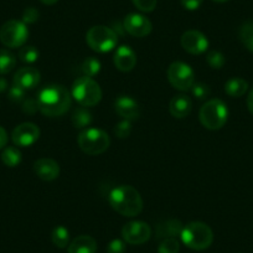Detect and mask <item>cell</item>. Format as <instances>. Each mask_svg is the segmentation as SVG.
I'll return each mask as SVG.
<instances>
[{"label": "cell", "mask_w": 253, "mask_h": 253, "mask_svg": "<svg viewBox=\"0 0 253 253\" xmlns=\"http://www.w3.org/2000/svg\"><path fill=\"white\" fill-rule=\"evenodd\" d=\"M36 101L43 116L60 117L71 107V94L63 86L51 84L41 89Z\"/></svg>", "instance_id": "cell-1"}, {"label": "cell", "mask_w": 253, "mask_h": 253, "mask_svg": "<svg viewBox=\"0 0 253 253\" xmlns=\"http://www.w3.org/2000/svg\"><path fill=\"white\" fill-rule=\"evenodd\" d=\"M108 203L113 210L126 217L138 216L143 210V199L139 191L130 185H119L108 195Z\"/></svg>", "instance_id": "cell-2"}, {"label": "cell", "mask_w": 253, "mask_h": 253, "mask_svg": "<svg viewBox=\"0 0 253 253\" xmlns=\"http://www.w3.org/2000/svg\"><path fill=\"white\" fill-rule=\"evenodd\" d=\"M180 237L186 247L194 251H204L212 245L213 232L206 223L195 221L184 226Z\"/></svg>", "instance_id": "cell-3"}, {"label": "cell", "mask_w": 253, "mask_h": 253, "mask_svg": "<svg viewBox=\"0 0 253 253\" xmlns=\"http://www.w3.org/2000/svg\"><path fill=\"white\" fill-rule=\"evenodd\" d=\"M199 118L201 124L208 129H221L228 118L227 106L221 99H210L201 107Z\"/></svg>", "instance_id": "cell-4"}, {"label": "cell", "mask_w": 253, "mask_h": 253, "mask_svg": "<svg viewBox=\"0 0 253 253\" xmlns=\"http://www.w3.org/2000/svg\"><path fill=\"white\" fill-rule=\"evenodd\" d=\"M72 97L82 107H93L102 99V89L91 77L82 76L72 84Z\"/></svg>", "instance_id": "cell-5"}, {"label": "cell", "mask_w": 253, "mask_h": 253, "mask_svg": "<svg viewBox=\"0 0 253 253\" xmlns=\"http://www.w3.org/2000/svg\"><path fill=\"white\" fill-rule=\"evenodd\" d=\"M77 142H79L82 152L88 155L102 154L108 149L109 144H111L108 134L97 128L84 129V132L80 133Z\"/></svg>", "instance_id": "cell-6"}, {"label": "cell", "mask_w": 253, "mask_h": 253, "mask_svg": "<svg viewBox=\"0 0 253 253\" xmlns=\"http://www.w3.org/2000/svg\"><path fill=\"white\" fill-rule=\"evenodd\" d=\"M86 41L89 47L97 52H108L116 47L118 36L116 31L103 25H97L89 29L86 34Z\"/></svg>", "instance_id": "cell-7"}, {"label": "cell", "mask_w": 253, "mask_h": 253, "mask_svg": "<svg viewBox=\"0 0 253 253\" xmlns=\"http://www.w3.org/2000/svg\"><path fill=\"white\" fill-rule=\"evenodd\" d=\"M29 38L26 24L20 20H9L0 29V41L6 47H21Z\"/></svg>", "instance_id": "cell-8"}, {"label": "cell", "mask_w": 253, "mask_h": 253, "mask_svg": "<svg viewBox=\"0 0 253 253\" xmlns=\"http://www.w3.org/2000/svg\"><path fill=\"white\" fill-rule=\"evenodd\" d=\"M167 75L170 84L179 91H189L195 84V74L187 63L172 62Z\"/></svg>", "instance_id": "cell-9"}, {"label": "cell", "mask_w": 253, "mask_h": 253, "mask_svg": "<svg viewBox=\"0 0 253 253\" xmlns=\"http://www.w3.org/2000/svg\"><path fill=\"white\" fill-rule=\"evenodd\" d=\"M122 236H123L124 242L129 243V245H143L149 241L150 236H152V228L143 221H132L123 226Z\"/></svg>", "instance_id": "cell-10"}, {"label": "cell", "mask_w": 253, "mask_h": 253, "mask_svg": "<svg viewBox=\"0 0 253 253\" xmlns=\"http://www.w3.org/2000/svg\"><path fill=\"white\" fill-rule=\"evenodd\" d=\"M124 30L134 38H144L152 33V23L142 14L133 13L126 15L123 21Z\"/></svg>", "instance_id": "cell-11"}, {"label": "cell", "mask_w": 253, "mask_h": 253, "mask_svg": "<svg viewBox=\"0 0 253 253\" xmlns=\"http://www.w3.org/2000/svg\"><path fill=\"white\" fill-rule=\"evenodd\" d=\"M40 137V129L34 123H23L19 124L13 130L11 139L16 147H30Z\"/></svg>", "instance_id": "cell-12"}, {"label": "cell", "mask_w": 253, "mask_h": 253, "mask_svg": "<svg viewBox=\"0 0 253 253\" xmlns=\"http://www.w3.org/2000/svg\"><path fill=\"white\" fill-rule=\"evenodd\" d=\"M181 46L191 55H200L208 50L209 40L200 31L189 30L182 34Z\"/></svg>", "instance_id": "cell-13"}, {"label": "cell", "mask_w": 253, "mask_h": 253, "mask_svg": "<svg viewBox=\"0 0 253 253\" xmlns=\"http://www.w3.org/2000/svg\"><path fill=\"white\" fill-rule=\"evenodd\" d=\"M114 108H116L117 113L126 121H134L140 116L139 104L129 96L118 97L114 102Z\"/></svg>", "instance_id": "cell-14"}, {"label": "cell", "mask_w": 253, "mask_h": 253, "mask_svg": "<svg viewBox=\"0 0 253 253\" xmlns=\"http://www.w3.org/2000/svg\"><path fill=\"white\" fill-rule=\"evenodd\" d=\"M34 171L40 177L41 180L45 181H52L57 179L60 175V167L57 162L50 158H41L34 163Z\"/></svg>", "instance_id": "cell-15"}, {"label": "cell", "mask_w": 253, "mask_h": 253, "mask_svg": "<svg viewBox=\"0 0 253 253\" xmlns=\"http://www.w3.org/2000/svg\"><path fill=\"white\" fill-rule=\"evenodd\" d=\"M39 84H40V72L35 67H23L18 70L14 76V86L20 87L24 91L35 88Z\"/></svg>", "instance_id": "cell-16"}, {"label": "cell", "mask_w": 253, "mask_h": 253, "mask_svg": "<svg viewBox=\"0 0 253 253\" xmlns=\"http://www.w3.org/2000/svg\"><path fill=\"white\" fill-rule=\"evenodd\" d=\"M137 63V55L129 46H121L114 53V65L122 72H129Z\"/></svg>", "instance_id": "cell-17"}, {"label": "cell", "mask_w": 253, "mask_h": 253, "mask_svg": "<svg viewBox=\"0 0 253 253\" xmlns=\"http://www.w3.org/2000/svg\"><path fill=\"white\" fill-rule=\"evenodd\" d=\"M169 111L175 118H185L193 111V102L189 97L184 96V94H179V96L172 97V99L170 101Z\"/></svg>", "instance_id": "cell-18"}, {"label": "cell", "mask_w": 253, "mask_h": 253, "mask_svg": "<svg viewBox=\"0 0 253 253\" xmlns=\"http://www.w3.org/2000/svg\"><path fill=\"white\" fill-rule=\"evenodd\" d=\"M184 228L182 223L176 218H169L163 222L158 223L157 226V238L159 240H165V238H176L177 236L181 235V231Z\"/></svg>", "instance_id": "cell-19"}, {"label": "cell", "mask_w": 253, "mask_h": 253, "mask_svg": "<svg viewBox=\"0 0 253 253\" xmlns=\"http://www.w3.org/2000/svg\"><path fill=\"white\" fill-rule=\"evenodd\" d=\"M69 253H96L97 242L92 236L81 235L72 240L67 246Z\"/></svg>", "instance_id": "cell-20"}, {"label": "cell", "mask_w": 253, "mask_h": 253, "mask_svg": "<svg viewBox=\"0 0 253 253\" xmlns=\"http://www.w3.org/2000/svg\"><path fill=\"white\" fill-rule=\"evenodd\" d=\"M248 89V84L246 80L238 79H231L226 82L225 84V91L228 96L231 97H241L247 92Z\"/></svg>", "instance_id": "cell-21"}, {"label": "cell", "mask_w": 253, "mask_h": 253, "mask_svg": "<svg viewBox=\"0 0 253 253\" xmlns=\"http://www.w3.org/2000/svg\"><path fill=\"white\" fill-rule=\"evenodd\" d=\"M51 240L52 243L58 248H65L70 245V232L66 227L57 226L53 228L51 233Z\"/></svg>", "instance_id": "cell-22"}, {"label": "cell", "mask_w": 253, "mask_h": 253, "mask_svg": "<svg viewBox=\"0 0 253 253\" xmlns=\"http://www.w3.org/2000/svg\"><path fill=\"white\" fill-rule=\"evenodd\" d=\"M1 162L9 168L18 167L21 163V153L18 148L8 147L1 153Z\"/></svg>", "instance_id": "cell-23"}, {"label": "cell", "mask_w": 253, "mask_h": 253, "mask_svg": "<svg viewBox=\"0 0 253 253\" xmlns=\"http://www.w3.org/2000/svg\"><path fill=\"white\" fill-rule=\"evenodd\" d=\"M92 123V114L87 108H77L72 114V124L76 128H86Z\"/></svg>", "instance_id": "cell-24"}, {"label": "cell", "mask_w": 253, "mask_h": 253, "mask_svg": "<svg viewBox=\"0 0 253 253\" xmlns=\"http://www.w3.org/2000/svg\"><path fill=\"white\" fill-rule=\"evenodd\" d=\"M80 71L82 72V75L86 77H94L96 75H98V72L101 71V62L99 60H97L96 57H88L81 63L80 66Z\"/></svg>", "instance_id": "cell-25"}, {"label": "cell", "mask_w": 253, "mask_h": 253, "mask_svg": "<svg viewBox=\"0 0 253 253\" xmlns=\"http://www.w3.org/2000/svg\"><path fill=\"white\" fill-rule=\"evenodd\" d=\"M16 58L10 51L0 50V75L9 74L15 67Z\"/></svg>", "instance_id": "cell-26"}, {"label": "cell", "mask_w": 253, "mask_h": 253, "mask_svg": "<svg viewBox=\"0 0 253 253\" xmlns=\"http://www.w3.org/2000/svg\"><path fill=\"white\" fill-rule=\"evenodd\" d=\"M240 39L246 48L253 52V21H247L241 26Z\"/></svg>", "instance_id": "cell-27"}, {"label": "cell", "mask_w": 253, "mask_h": 253, "mask_svg": "<svg viewBox=\"0 0 253 253\" xmlns=\"http://www.w3.org/2000/svg\"><path fill=\"white\" fill-rule=\"evenodd\" d=\"M180 250L179 241L176 238H165L162 240L158 247V253H177Z\"/></svg>", "instance_id": "cell-28"}, {"label": "cell", "mask_w": 253, "mask_h": 253, "mask_svg": "<svg viewBox=\"0 0 253 253\" xmlns=\"http://www.w3.org/2000/svg\"><path fill=\"white\" fill-rule=\"evenodd\" d=\"M19 58L23 62L33 63L39 58V51L34 46H24L19 51Z\"/></svg>", "instance_id": "cell-29"}, {"label": "cell", "mask_w": 253, "mask_h": 253, "mask_svg": "<svg viewBox=\"0 0 253 253\" xmlns=\"http://www.w3.org/2000/svg\"><path fill=\"white\" fill-rule=\"evenodd\" d=\"M206 61L210 65L212 69H221V67L225 65L226 60L225 56L220 52V51H210V52L206 55Z\"/></svg>", "instance_id": "cell-30"}, {"label": "cell", "mask_w": 253, "mask_h": 253, "mask_svg": "<svg viewBox=\"0 0 253 253\" xmlns=\"http://www.w3.org/2000/svg\"><path fill=\"white\" fill-rule=\"evenodd\" d=\"M130 133H132V124H130V121H126V119L119 122L114 128V134L119 139H126V138L129 137Z\"/></svg>", "instance_id": "cell-31"}, {"label": "cell", "mask_w": 253, "mask_h": 253, "mask_svg": "<svg viewBox=\"0 0 253 253\" xmlns=\"http://www.w3.org/2000/svg\"><path fill=\"white\" fill-rule=\"evenodd\" d=\"M158 0H133V4L143 13H150L157 6Z\"/></svg>", "instance_id": "cell-32"}, {"label": "cell", "mask_w": 253, "mask_h": 253, "mask_svg": "<svg viewBox=\"0 0 253 253\" xmlns=\"http://www.w3.org/2000/svg\"><path fill=\"white\" fill-rule=\"evenodd\" d=\"M191 92H193V96L198 99H204L209 96L210 91H209V87L205 86L203 84H196L191 87Z\"/></svg>", "instance_id": "cell-33"}, {"label": "cell", "mask_w": 253, "mask_h": 253, "mask_svg": "<svg viewBox=\"0 0 253 253\" xmlns=\"http://www.w3.org/2000/svg\"><path fill=\"white\" fill-rule=\"evenodd\" d=\"M39 20V10L35 8L25 9L23 14V23L34 24Z\"/></svg>", "instance_id": "cell-34"}, {"label": "cell", "mask_w": 253, "mask_h": 253, "mask_svg": "<svg viewBox=\"0 0 253 253\" xmlns=\"http://www.w3.org/2000/svg\"><path fill=\"white\" fill-rule=\"evenodd\" d=\"M126 243L122 240H113L107 246V253H124Z\"/></svg>", "instance_id": "cell-35"}, {"label": "cell", "mask_w": 253, "mask_h": 253, "mask_svg": "<svg viewBox=\"0 0 253 253\" xmlns=\"http://www.w3.org/2000/svg\"><path fill=\"white\" fill-rule=\"evenodd\" d=\"M24 96H25V91L18 86H13L9 89V98L14 102L23 101Z\"/></svg>", "instance_id": "cell-36"}, {"label": "cell", "mask_w": 253, "mask_h": 253, "mask_svg": "<svg viewBox=\"0 0 253 253\" xmlns=\"http://www.w3.org/2000/svg\"><path fill=\"white\" fill-rule=\"evenodd\" d=\"M204 3V0H181V4L185 9L187 10H196L201 6Z\"/></svg>", "instance_id": "cell-37"}, {"label": "cell", "mask_w": 253, "mask_h": 253, "mask_svg": "<svg viewBox=\"0 0 253 253\" xmlns=\"http://www.w3.org/2000/svg\"><path fill=\"white\" fill-rule=\"evenodd\" d=\"M38 109H39L38 101H34V99H28V101H25V103H24V111H25L26 113L33 114V113H35Z\"/></svg>", "instance_id": "cell-38"}, {"label": "cell", "mask_w": 253, "mask_h": 253, "mask_svg": "<svg viewBox=\"0 0 253 253\" xmlns=\"http://www.w3.org/2000/svg\"><path fill=\"white\" fill-rule=\"evenodd\" d=\"M8 143V134L3 126H0V149H3Z\"/></svg>", "instance_id": "cell-39"}, {"label": "cell", "mask_w": 253, "mask_h": 253, "mask_svg": "<svg viewBox=\"0 0 253 253\" xmlns=\"http://www.w3.org/2000/svg\"><path fill=\"white\" fill-rule=\"evenodd\" d=\"M247 107H248V111L253 114V89L250 92L247 97Z\"/></svg>", "instance_id": "cell-40"}, {"label": "cell", "mask_w": 253, "mask_h": 253, "mask_svg": "<svg viewBox=\"0 0 253 253\" xmlns=\"http://www.w3.org/2000/svg\"><path fill=\"white\" fill-rule=\"evenodd\" d=\"M6 87H8V84H6V81L4 79H0V92H4L6 89Z\"/></svg>", "instance_id": "cell-41"}, {"label": "cell", "mask_w": 253, "mask_h": 253, "mask_svg": "<svg viewBox=\"0 0 253 253\" xmlns=\"http://www.w3.org/2000/svg\"><path fill=\"white\" fill-rule=\"evenodd\" d=\"M41 3L46 4V5H53V4H56L58 1V0H40Z\"/></svg>", "instance_id": "cell-42"}, {"label": "cell", "mask_w": 253, "mask_h": 253, "mask_svg": "<svg viewBox=\"0 0 253 253\" xmlns=\"http://www.w3.org/2000/svg\"><path fill=\"white\" fill-rule=\"evenodd\" d=\"M212 1H216V3H226L228 0H212Z\"/></svg>", "instance_id": "cell-43"}]
</instances>
